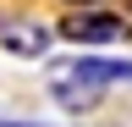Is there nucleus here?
Listing matches in <instances>:
<instances>
[{
    "instance_id": "f257e3e1",
    "label": "nucleus",
    "mask_w": 132,
    "mask_h": 127,
    "mask_svg": "<svg viewBox=\"0 0 132 127\" xmlns=\"http://www.w3.org/2000/svg\"><path fill=\"white\" fill-rule=\"evenodd\" d=\"M61 39H72V44H121V39H132V22L121 11L88 6V11H66L61 17Z\"/></svg>"
},
{
    "instance_id": "f03ea898",
    "label": "nucleus",
    "mask_w": 132,
    "mask_h": 127,
    "mask_svg": "<svg viewBox=\"0 0 132 127\" xmlns=\"http://www.w3.org/2000/svg\"><path fill=\"white\" fill-rule=\"evenodd\" d=\"M72 77H82V83H94V88H116V83H132V61L121 55H72V61H61Z\"/></svg>"
},
{
    "instance_id": "39448f33",
    "label": "nucleus",
    "mask_w": 132,
    "mask_h": 127,
    "mask_svg": "<svg viewBox=\"0 0 132 127\" xmlns=\"http://www.w3.org/2000/svg\"><path fill=\"white\" fill-rule=\"evenodd\" d=\"M66 11H88V6H105V0H61Z\"/></svg>"
},
{
    "instance_id": "7ed1b4c3",
    "label": "nucleus",
    "mask_w": 132,
    "mask_h": 127,
    "mask_svg": "<svg viewBox=\"0 0 132 127\" xmlns=\"http://www.w3.org/2000/svg\"><path fill=\"white\" fill-rule=\"evenodd\" d=\"M50 100H55L61 110H72V116H82V110H94L99 100H105V88L82 83V77H72L66 66H55V77H50Z\"/></svg>"
},
{
    "instance_id": "423d86ee",
    "label": "nucleus",
    "mask_w": 132,
    "mask_h": 127,
    "mask_svg": "<svg viewBox=\"0 0 132 127\" xmlns=\"http://www.w3.org/2000/svg\"><path fill=\"white\" fill-rule=\"evenodd\" d=\"M0 127H44V122H6V116H0Z\"/></svg>"
},
{
    "instance_id": "20e7f679",
    "label": "nucleus",
    "mask_w": 132,
    "mask_h": 127,
    "mask_svg": "<svg viewBox=\"0 0 132 127\" xmlns=\"http://www.w3.org/2000/svg\"><path fill=\"white\" fill-rule=\"evenodd\" d=\"M50 39H55V33H50V28L44 22H0V50H11V55H44L50 50Z\"/></svg>"
}]
</instances>
